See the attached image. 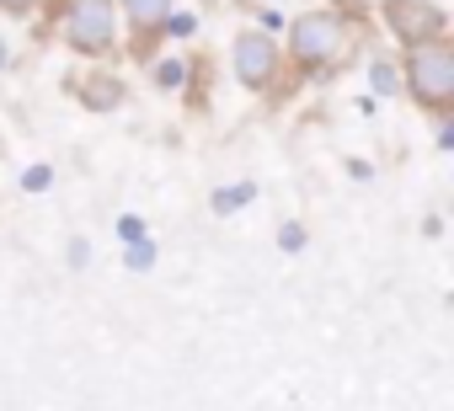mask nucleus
<instances>
[{"instance_id":"nucleus-1","label":"nucleus","mask_w":454,"mask_h":411,"mask_svg":"<svg viewBox=\"0 0 454 411\" xmlns=\"http://www.w3.org/2000/svg\"><path fill=\"white\" fill-rule=\"evenodd\" d=\"M289 59L305 75H337L358 59V33L337 12H305L289 27Z\"/></svg>"},{"instance_id":"nucleus-2","label":"nucleus","mask_w":454,"mask_h":411,"mask_svg":"<svg viewBox=\"0 0 454 411\" xmlns=\"http://www.w3.org/2000/svg\"><path fill=\"white\" fill-rule=\"evenodd\" d=\"M406 91L422 112L443 118L454 107V43L438 38V43H422V49H406Z\"/></svg>"},{"instance_id":"nucleus-3","label":"nucleus","mask_w":454,"mask_h":411,"mask_svg":"<svg viewBox=\"0 0 454 411\" xmlns=\"http://www.w3.org/2000/svg\"><path fill=\"white\" fill-rule=\"evenodd\" d=\"M59 33L86 59L118 54V0H70L59 17Z\"/></svg>"},{"instance_id":"nucleus-4","label":"nucleus","mask_w":454,"mask_h":411,"mask_svg":"<svg viewBox=\"0 0 454 411\" xmlns=\"http://www.w3.org/2000/svg\"><path fill=\"white\" fill-rule=\"evenodd\" d=\"M231 70H236V81H241L247 91H268V86L278 81V70H284L278 38L262 33V27H247V33L231 43Z\"/></svg>"},{"instance_id":"nucleus-5","label":"nucleus","mask_w":454,"mask_h":411,"mask_svg":"<svg viewBox=\"0 0 454 411\" xmlns=\"http://www.w3.org/2000/svg\"><path fill=\"white\" fill-rule=\"evenodd\" d=\"M390 38H401L406 49H422V43H438L449 33V12L433 6V0H385L380 6Z\"/></svg>"},{"instance_id":"nucleus-6","label":"nucleus","mask_w":454,"mask_h":411,"mask_svg":"<svg viewBox=\"0 0 454 411\" xmlns=\"http://www.w3.org/2000/svg\"><path fill=\"white\" fill-rule=\"evenodd\" d=\"M171 6H176V0H118V12H123L129 27H134V54H139V59H150V49L166 38Z\"/></svg>"},{"instance_id":"nucleus-7","label":"nucleus","mask_w":454,"mask_h":411,"mask_svg":"<svg viewBox=\"0 0 454 411\" xmlns=\"http://www.w3.org/2000/svg\"><path fill=\"white\" fill-rule=\"evenodd\" d=\"M75 97H81L91 112H113V107H123L129 91H123L118 75H102V70H97V75H81V81H75Z\"/></svg>"},{"instance_id":"nucleus-8","label":"nucleus","mask_w":454,"mask_h":411,"mask_svg":"<svg viewBox=\"0 0 454 411\" xmlns=\"http://www.w3.org/2000/svg\"><path fill=\"white\" fill-rule=\"evenodd\" d=\"M0 12H6V17H27V12H38V0H0Z\"/></svg>"},{"instance_id":"nucleus-9","label":"nucleus","mask_w":454,"mask_h":411,"mask_svg":"<svg viewBox=\"0 0 454 411\" xmlns=\"http://www.w3.org/2000/svg\"><path fill=\"white\" fill-rule=\"evenodd\" d=\"M342 6H348V0H342Z\"/></svg>"}]
</instances>
